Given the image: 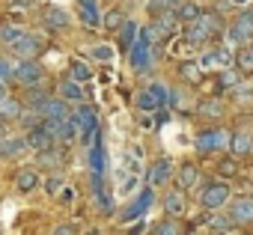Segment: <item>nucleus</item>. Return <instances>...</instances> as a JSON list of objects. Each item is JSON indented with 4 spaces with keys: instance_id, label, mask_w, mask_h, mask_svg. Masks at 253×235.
<instances>
[{
    "instance_id": "23",
    "label": "nucleus",
    "mask_w": 253,
    "mask_h": 235,
    "mask_svg": "<svg viewBox=\"0 0 253 235\" xmlns=\"http://www.w3.org/2000/svg\"><path fill=\"white\" fill-rule=\"evenodd\" d=\"M21 110H24L21 98H15V95H6L3 101H0V122H18Z\"/></svg>"
},
{
    "instance_id": "48",
    "label": "nucleus",
    "mask_w": 253,
    "mask_h": 235,
    "mask_svg": "<svg viewBox=\"0 0 253 235\" xmlns=\"http://www.w3.org/2000/svg\"><path fill=\"white\" fill-rule=\"evenodd\" d=\"M244 51H247V54H250V57H253V39H250V42H247V45H244Z\"/></svg>"
},
{
    "instance_id": "11",
    "label": "nucleus",
    "mask_w": 253,
    "mask_h": 235,
    "mask_svg": "<svg viewBox=\"0 0 253 235\" xmlns=\"http://www.w3.org/2000/svg\"><path fill=\"white\" fill-rule=\"evenodd\" d=\"M173 173H176L173 161H170V158H158V161H152L149 170H146V185H152V188H164V185H170Z\"/></svg>"
},
{
    "instance_id": "31",
    "label": "nucleus",
    "mask_w": 253,
    "mask_h": 235,
    "mask_svg": "<svg viewBox=\"0 0 253 235\" xmlns=\"http://www.w3.org/2000/svg\"><path fill=\"white\" fill-rule=\"evenodd\" d=\"M179 75H182V80H185V83H200L203 69H200V63H197V60H185V63H179Z\"/></svg>"
},
{
    "instance_id": "12",
    "label": "nucleus",
    "mask_w": 253,
    "mask_h": 235,
    "mask_svg": "<svg viewBox=\"0 0 253 235\" xmlns=\"http://www.w3.org/2000/svg\"><path fill=\"white\" fill-rule=\"evenodd\" d=\"M173 176H176V188H182L185 194H188V191H197V188L203 185V170H200V164H194V161L182 164V170H176Z\"/></svg>"
},
{
    "instance_id": "45",
    "label": "nucleus",
    "mask_w": 253,
    "mask_h": 235,
    "mask_svg": "<svg viewBox=\"0 0 253 235\" xmlns=\"http://www.w3.org/2000/svg\"><path fill=\"white\" fill-rule=\"evenodd\" d=\"M33 3H36V0H12V6H15V9H30Z\"/></svg>"
},
{
    "instance_id": "19",
    "label": "nucleus",
    "mask_w": 253,
    "mask_h": 235,
    "mask_svg": "<svg viewBox=\"0 0 253 235\" xmlns=\"http://www.w3.org/2000/svg\"><path fill=\"white\" fill-rule=\"evenodd\" d=\"M57 95L63 98V101H69V104H81L86 95H84V86L75 80V78H60V83H57Z\"/></svg>"
},
{
    "instance_id": "7",
    "label": "nucleus",
    "mask_w": 253,
    "mask_h": 235,
    "mask_svg": "<svg viewBox=\"0 0 253 235\" xmlns=\"http://www.w3.org/2000/svg\"><path fill=\"white\" fill-rule=\"evenodd\" d=\"M226 214H229V220H232V226H238V229H247V226H253V196L250 194H241V196H232L229 202H226Z\"/></svg>"
},
{
    "instance_id": "49",
    "label": "nucleus",
    "mask_w": 253,
    "mask_h": 235,
    "mask_svg": "<svg viewBox=\"0 0 253 235\" xmlns=\"http://www.w3.org/2000/svg\"><path fill=\"white\" fill-rule=\"evenodd\" d=\"M86 235H101V232H98V229H92V232H86Z\"/></svg>"
},
{
    "instance_id": "33",
    "label": "nucleus",
    "mask_w": 253,
    "mask_h": 235,
    "mask_svg": "<svg viewBox=\"0 0 253 235\" xmlns=\"http://www.w3.org/2000/svg\"><path fill=\"white\" fill-rule=\"evenodd\" d=\"M146 89L155 95V101H158L161 107H170V89H173V86H167V83H161V80H149Z\"/></svg>"
},
{
    "instance_id": "22",
    "label": "nucleus",
    "mask_w": 253,
    "mask_h": 235,
    "mask_svg": "<svg viewBox=\"0 0 253 235\" xmlns=\"http://www.w3.org/2000/svg\"><path fill=\"white\" fill-rule=\"evenodd\" d=\"M39 188V170L36 167H24L18 176H15V191L18 194H33Z\"/></svg>"
},
{
    "instance_id": "39",
    "label": "nucleus",
    "mask_w": 253,
    "mask_h": 235,
    "mask_svg": "<svg viewBox=\"0 0 253 235\" xmlns=\"http://www.w3.org/2000/svg\"><path fill=\"white\" fill-rule=\"evenodd\" d=\"M89 57L98 60V63H110V60H113V48H110V45H92V48H89Z\"/></svg>"
},
{
    "instance_id": "20",
    "label": "nucleus",
    "mask_w": 253,
    "mask_h": 235,
    "mask_svg": "<svg viewBox=\"0 0 253 235\" xmlns=\"http://www.w3.org/2000/svg\"><path fill=\"white\" fill-rule=\"evenodd\" d=\"M24 140H27V149H33V152H42V149H48V146H54L57 140L48 134V128L39 122L36 128H30V131H24Z\"/></svg>"
},
{
    "instance_id": "47",
    "label": "nucleus",
    "mask_w": 253,
    "mask_h": 235,
    "mask_svg": "<svg viewBox=\"0 0 253 235\" xmlns=\"http://www.w3.org/2000/svg\"><path fill=\"white\" fill-rule=\"evenodd\" d=\"M229 6H241V3H250V0H226Z\"/></svg>"
},
{
    "instance_id": "18",
    "label": "nucleus",
    "mask_w": 253,
    "mask_h": 235,
    "mask_svg": "<svg viewBox=\"0 0 253 235\" xmlns=\"http://www.w3.org/2000/svg\"><path fill=\"white\" fill-rule=\"evenodd\" d=\"M152 21H155L158 33L164 36V42H167V39H176V36L182 33V21L176 18V12H161V15H155Z\"/></svg>"
},
{
    "instance_id": "28",
    "label": "nucleus",
    "mask_w": 253,
    "mask_h": 235,
    "mask_svg": "<svg viewBox=\"0 0 253 235\" xmlns=\"http://www.w3.org/2000/svg\"><path fill=\"white\" fill-rule=\"evenodd\" d=\"M235 176H238V158H235V155L217 158V179L229 182V179H235Z\"/></svg>"
},
{
    "instance_id": "42",
    "label": "nucleus",
    "mask_w": 253,
    "mask_h": 235,
    "mask_svg": "<svg viewBox=\"0 0 253 235\" xmlns=\"http://www.w3.org/2000/svg\"><path fill=\"white\" fill-rule=\"evenodd\" d=\"M42 188H45V194H48V196H54V194L63 188V176H60V173H57V176H51V179H48Z\"/></svg>"
},
{
    "instance_id": "27",
    "label": "nucleus",
    "mask_w": 253,
    "mask_h": 235,
    "mask_svg": "<svg viewBox=\"0 0 253 235\" xmlns=\"http://www.w3.org/2000/svg\"><path fill=\"white\" fill-rule=\"evenodd\" d=\"M173 12H176V18H179V21H182V27H185V24H191V21H197L203 9H200V6L194 3V0H182V3H179V6H176Z\"/></svg>"
},
{
    "instance_id": "38",
    "label": "nucleus",
    "mask_w": 253,
    "mask_h": 235,
    "mask_svg": "<svg viewBox=\"0 0 253 235\" xmlns=\"http://www.w3.org/2000/svg\"><path fill=\"white\" fill-rule=\"evenodd\" d=\"M235 83H238V75H235L232 69H220V72H217V92L232 89Z\"/></svg>"
},
{
    "instance_id": "43",
    "label": "nucleus",
    "mask_w": 253,
    "mask_h": 235,
    "mask_svg": "<svg viewBox=\"0 0 253 235\" xmlns=\"http://www.w3.org/2000/svg\"><path fill=\"white\" fill-rule=\"evenodd\" d=\"M57 194H60L57 199H60L63 205H72V202H75V196H78V191H75V188H69V185H63V188H60Z\"/></svg>"
},
{
    "instance_id": "8",
    "label": "nucleus",
    "mask_w": 253,
    "mask_h": 235,
    "mask_svg": "<svg viewBox=\"0 0 253 235\" xmlns=\"http://www.w3.org/2000/svg\"><path fill=\"white\" fill-rule=\"evenodd\" d=\"M75 116H78V128H81L78 140L89 146L92 134L98 131V110H95L92 104H84V101H81V104H75Z\"/></svg>"
},
{
    "instance_id": "35",
    "label": "nucleus",
    "mask_w": 253,
    "mask_h": 235,
    "mask_svg": "<svg viewBox=\"0 0 253 235\" xmlns=\"http://www.w3.org/2000/svg\"><path fill=\"white\" fill-rule=\"evenodd\" d=\"M179 3H182V0H149L146 9H149V15L155 18V15H161V12H173Z\"/></svg>"
},
{
    "instance_id": "44",
    "label": "nucleus",
    "mask_w": 253,
    "mask_h": 235,
    "mask_svg": "<svg viewBox=\"0 0 253 235\" xmlns=\"http://www.w3.org/2000/svg\"><path fill=\"white\" fill-rule=\"evenodd\" d=\"M54 235H81V232L75 223H60V226H54Z\"/></svg>"
},
{
    "instance_id": "5",
    "label": "nucleus",
    "mask_w": 253,
    "mask_h": 235,
    "mask_svg": "<svg viewBox=\"0 0 253 235\" xmlns=\"http://www.w3.org/2000/svg\"><path fill=\"white\" fill-rule=\"evenodd\" d=\"M155 57H158V48H152L146 39L137 36V42H134L131 51H128V63H131V69H134L137 75H149V72L155 69Z\"/></svg>"
},
{
    "instance_id": "21",
    "label": "nucleus",
    "mask_w": 253,
    "mask_h": 235,
    "mask_svg": "<svg viewBox=\"0 0 253 235\" xmlns=\"http://www.w3.org/2000/svg\"><path fill=\"white\" fill-rule=\"evenodd\" d=\"M137 30H140V27H137L134 21H128V18H125V21H122V27L116 30V42H119V51H122V54H128V51H131V45L137 42Z\"/></svg>"
},
{
    "instance_id": "2",
    "label": "nucleus",
    "mask_w": 253,
    "mask_h": 235,
    "mask_svg": "<svg viewBox=\"0 0 253 235\" xmlns=\"http://www.w3.org/2000/svg\"><path fill=\"white\" fill-rule=\"evenodd\" d=\"M197 191H200V205H203L206 211H223L226 202L232 199V188H229V182H223V179L203 182Z\"/></svg>"
},
{
    "instance_id": "24",
    "label": "nucleus",
    "mask_w": 253,
    "mask_h": 235,
    "mask_svg": "<svg viewBox=\"0 0 253 235\" xmlns=\"http://www.w3.org/2000/svg\"><path fill=\"white\" fill-rule=\"evenodd\" d=\"M197 116H203V119H220V116H223V101H220L217 95L203 98V101L197 104Z\"/></svg>"
},
{
    "instance_id": "32",
    "label": "nucleus",
    "mask_w": 253,
    "mask_h": 235,
    "mask_svg": "<svg viewBox=\"0 0 253 235\" xmlns=\"http://www.w3.org/2000/svg\"><path fill=\"white\" fill-rule=\"evenodd\" d=\"M134 107H137L140 113H155V110H158L161 104H158V101H155V95H152V92H149V89L143 86V89L137 92V98H134Z\"/></svg>"
},
{
    "instance_id": "10",
    "label": "nucleus",
    "mask_w": 253,
    "mask_h": 235,
    "mask_svg": "<svg viewBox=\"0 0 253 235\" xmlns=\"http://www.w3.org/2000/svg\"><path fill=\"white\" fill-rule=\"evenodd\" d=\"M9 51H12V57L15 60H39V54H42V39L36 36V33H24L18 42H12L9 45Z\"/></svg>"
},
{
    "instance_id": "34",
    "label": "nucleus",
    "mask_w": 253,
    "mask_h": 235,
    "mask_svg": "<svg viewBox=\"0 0 253 235\" xmlns=\"http://www.w3.org/2000/svg\"><path fill=\"white\" fill-rule=\"evenodd\" d=\"M69 78H75L78 83H84V80H89V78H92V69H89L84 60H78V57H75V60L69 63Z\"/></svg>"
},
{
    "instance_id": "26",
    "label": "nucleus",
    "mask_w": 253,
    "mask_h": 235,
    "mask_svg": "<svg viewBox=\"0 0 253 235\" xmlns=\"http://www.w3.org/2000/svg\"><path fill=\"white\" fill-rule=\"evenodd\" d=\"M152 235H185V226H182V217H164L155 223Z\"/></svg>"
},
{
    "instance_id": "17",
    "label": "nucleus",
    "mask_w": 253,
    "mask_h": 235,
    "mask_svg": "<svg viewBox=\"0 0 253 235\" xmlns=\"http://www.w3.org/2000/svg\"><path fill=\"white\" fill-rule=\"evenodd\" d=\"M250 146H253V134H250V131H244V128H238V131H232V134H229V146H226V152H229V155H235V158L241 161V158H247V155H250Z\"/></svg>"
},
{
    "instance_id": "4",
    "label": "nucleus",
    "mask_w": 253,
    "mask_h": 235,
    "mask_svg": "<svg viewBox=\"0 0 253 235\" xmlns=\"http://www.w3.org/2000/svg\"><path fill=\"white\" fill-rule=\"evenodd\" d=\"M152 205H155V188H152V185H143V188H137L134 199L119 211V220H122V223H134V220H140Z\"/></svg>"
},
{
    "instance_id": "14",
    "label": "nucleus",
    "mask_w": 253,
    "mask_h": 235,
    "mask_svg": "<svg viewBox=\"0 0 253 235\" xmlns=\"http://www.w3.org/2000/svg\"><path fill=\"white\" fill-rule=\"evenodd\" d=\"M78 6V18L86 30H98L101 27V9H98V0H75Z\"/></svg>"
},
{
    "instance_id": "16",
    "label": "nucleus",
    "mask_w": 253,
    "mask_h": 235,
    "mask_svg": "<svg viewBox=\"0 0 253 235\" xmlns=\"http://www.w3.org/2000/svg\"><path fill=\"white\" fill-rule=\"evenodd\" d=\"M232 63H235V54L229 51V45H220V48H214V51H206V54H203L200 69H214V66L229 69Z\"/></svg>"
},
{
    "instance_id": "9",
    "label": "nucleus",
    "mask_w": 253,
    "mask_h": 235,
    "mask_svg": "<svg viewBox=\"0 0 253 235\" xmlns=\"http://www.w3.org/2000/svg\"><path fill=\"white\" fill-rule=\"evenodd\" d=\"M42 24H45L48 33H66V30L72 27V15H69L63 6L48 3V6L42 9Z\"/></svg>"
},
{
    "instance_id": "3",
    "label": "nucleus",
    "mask_w": 253,
    "mask_h": 235,
    "mask_svg": "<svg viewBox=\"0 0 253 235\" xmlns=\"http://www.w3.org/2000/svg\"><path fill=\"white\" fill-rule=\"evenodd\" d=\"M223 36H226V45H232V48L241 51V48L253 39V9H241V12L226 24Z\"/></svg>"
},
{
    "instance_id": "29",
    "label": "nucleus",
    "mask_w": 253,
    "mask_h": 235,
    "mask_svg": "<svg viewBox=\"0 0 253 235\" xmlns=\"http://www.w3.org/2000/svg\"><path fill=\"white\" fill-rule=\"evenodd\" d=\"M24 33H27V30H24L21 24H15V21H3V24H0V42H3L6 48H9L12 42H18Z\"/></svg>"
},
{
    "instance_id": "30",
    "label": "nucleus",
    "mask_w": 253,
    "mask_h": 235,
    "mask_svg": "<svg viewBox=\"0 0 253 235\" xmlns=\"http://www.w3.org/2000/svg\"><path fill=\"white\" fill-rule=\"evenodd\" d=\"M122 21H125L122 9H107V12H101V30H107V33H116V30L122 27Z\"/></svg>"
},
{
    "instance_id": "6",
    "label": "nucleus",
    "mask_w": 253,
    "mask_h": 235,
    "mask_svg": "<svg viewBox=\"0 0 253 235\" xmlns=\"http://www.w3.org/2000/svg\"><path fill=\"white\" fill-rule=\"evenodd\" d=\"M18 86H39L45 83V66L39 60H15V78H12Z\"/></svg>"
},
{
    "instance_id": "36",
    "label": "nucleus",
    "mask_w": 253,
    "mask_h": 235,
    "mask_svg": "<svg viewBox=\"0 0 253 235\" xmlns=\"http://www.w3.org/2000/svg\"><path fill=\"white\" fill-rule=\"evenodd\" d=\"M12 78H15V63H12L9 57L0 54V83H6V86H9V83H15Z\"/></svg>"
},
{
    "instance_id": "25",
    "label": "nucleus",
    "mask_w": 253,
    "mask_h": 235,
    "mask_svg": "<svg viewBox=\"0 0 253 235\" xmlns=\"http://www.w3.org/2000/svg\"><path fill=\"white\" fill-rule=\"evenodd\" d=\"M60 149H63V146H57V143L48 146V149H42V152H39V164H45V167H51V170L60 173V170H63V152H60Z\"/></svg>"
},
{
    "instance_id": "37",
    "label": "nucleus",
    "mask_w": 253,
    "mask_h": 235,
    "mask_svg": "<svg viewBox=\"0 0 253 235\" xmlns=\"http://www.w3.org/2000/svg\"><path fill=\"white\" fill-rule=\"evenodd\" d=\"M137 188H140V179H137L134 173H131V176L125 173V176L119 179V194H122V196H134V191H137Z\"/></svg>"
},
{
    "instance_id": "15",
    "label": "nucleus",
    "mask_w": 253,
    "mask_h": 235,
    "mask_svg": "<svg viewBox=\"0 0 253 235\" xmlns=\"http://www.w3.org/2000/svg\"><path fill=\"white\" fill-rule=\"evenodd\" d=\"M72 113V104L69 101H63L60 95H48L45 101H42V107H39V116L42 119H54V122H60V119H66V116Z\"/></svg>"
},
{
    "instance_id": "1",
    "label": "nucleus",
    "mask_w": 253,
    "mask_h": 235,
    "mask_svg": "<svg viewBox=\"0 0 253 235\" xmlns=\"http://www.w3.org/2000/svg\"><path fill=\"white\" fill-rule=\"evenodd\" d=\"M229 128L223 125H209V128H200L197 137H194V149L200 155H217V152H226L229 146Z\"/></svg>"
},
{
    "instance_id": "46",
    "label": "nucleus",
    "mask_w": 253,
    "mask_h": 235,
    "mask_svg": "<svg viewBox=\"0 0 253 235\" xmlns=\"http://www.w3.org/2000/svg\"><path fill=\"white\" fill-rule=\"evenodd\" d=\"M6 95H9V89H6V83H0V101H3Z\"/></svg>"
},
{
    "instance_id": "13",
    "label": "nucleus",
    "mask_w": 253,
    "mask_h": 235,
    "mask_svg": "<svg viewBox=\"0 0 253 235\" xmlns=\"http://www.w3.org/2000/svg\"><path fill=\"white\" fill-rule=\"evenodd\" d=\"M161 208H164L167 217H182V214L188 211V196H185V191H182V188H170V191L161 196Z\"/></svg>"
},
{
    "instance_id": "40",
    "label": "nucleus",
    "mask_w": 253,
    "mask_h": 235,
    "mask_svg": "<svg viewBox=\"0 0 253 235\" xmlns=\"http://www.w3.org/2000/svg\"><path fill=\"white\" fill-rule=\"evenodd\" d=\"M235 63H238V69H241V75H253V57L241 48L238 54H235Z\"/></svg>"
},
{
    "instance_id": "41",
    "label": "nucleus",
    "mask_w": 253,
    "mask_h": 235,
    "mask_svg": "<svg viewBox=\"0 0 253 235\" xmlns=\"http://www.w3.org/2000/svg\"><path fill=\"white\" fill-rule=\"evenodd\" d=\"M137 125H140V128H146V131L158 128V125H155V113H140V110H137Z\"/></svg>"
}]
</instances>
